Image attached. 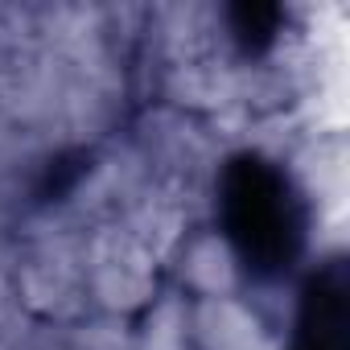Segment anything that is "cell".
<instances>
[{"label":"cell","mask_w":350,"mask_h":350,"mask_svg":"<svg viewBox=\"0 0 350 350\" xmlns=\"http://www.w3.org/2000/svg\"><path fill=\"white\" fill-rule=\"evenodd\" d=\"M231 21H235V33L252 46V50H260V46H268L272 42V33H276V25H280V9L276 5H235L231 9Z\"/></svg>","instance_id":"3"},{"label":"cell","mask_w":350,"mask_h":350,"mask_svg":"<svg viewBox=\"0 0 350 350\" xmlns=\"http://www.w3.org/2000/svg\"><path fill=\"white\" fill-rule=\"evenodd\" d=\"M223 223L256 276L284 272L305 243V211L284 173L264 157H235L223 173Z\"/></svg>","instance_id":"1"},{"label":"cell","mask_w":350,"mask_h":350,"mask_svg":"<svg viewBox=\"0 0 350 350\" xmlns=\"http://www.w3.org/2000/svg\"><path fill=\"white\" fill-rule=\"evenodd\" d=\"M293 350H350V280L342 260H329L309 276Z\"/></svg>","instance_id":"2"}]
</instances>
